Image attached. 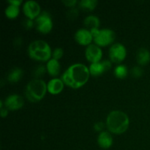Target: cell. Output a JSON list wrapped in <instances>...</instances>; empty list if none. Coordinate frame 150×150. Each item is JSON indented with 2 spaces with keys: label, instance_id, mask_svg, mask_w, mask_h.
<instances>
[{
  "label": "cell",
  "instance_id": "6da1fadb",
  "mask_svg": "<svg viewBox=\"0 0 150 150\" xmlns=\"http://www.w3.org/2000/svg\"><path fill=\"white\" fill-rule=\"evenodd\" d=\"M89 69L81 63L72 64L62 74V80L73 88H79L89 79Z\"/></svg>",
  "mask_w": 150,
  "mask_h": 150
},
{
  "label": "cell",
  "instance_id": "7a4b0ae2",
  "mask_svg": "<svg viewBox=\"0 0 150 150\" xmlns=\"http://www.w3.org/2000/svg\"><path fill=\"white\" fill-rule=\"evenodd\" d=\"M106 125L108 130L114 133H124L129 126V118L123 111L115 110L109 113L107 117Z\"/></svg>",
  "mask_w": 150,
  "mask_h": 150
},
{
  "label": "cell",
  "instance_id": "3957f363",
  "mask_svg": "<svg viewBox=\"0 0 150 150\" xmlns=\"http://www.w3.org/2000/svg\"><path fill=\"white\" fill-rule=\"evenodd\" d=\"M28 53L32 58L40 61H47L51 56L50 45L42 40L31 42L28 47Z\"/></svg>",
  "mask_w": 150,
  "mask_h": 150
},
{
  "label": "cell",
  "instance_id": "277c9868",
  "mask_svg": "<svg viewBox=\"0 0 150 150\" xmlns=\"http://www.w3.org/2000/svg\"><path fill=\"white\" fill-rule=\"evenodd\" d=\"M47 86L43 80L35 79L27 83L25 94L29 100L36 102L42 99L46 92Z\"/></svg>",
  "mask_w": 150,
  "mask_h": 150
},
{
  "label": "cell",
  "instance_id": "5b68a950",
  "mask_svg": "<svg viewBox=\"0 0 150 150\" xmlns=\"http://www.w3.org/2000/svg\"><path fill=\"white\" fill-rule=\"evenodd\" d=\"M95 42L99 45H106L111 43L115 40L116 35L113 30L110 29H93L90 30Z\"/></svg>",
  "mask_w": 150,
  "mask_h": 150
},
{
  "label": "cell",
  "instance_id": "8992f818",
  "mask_svg": "<svg viewBox=\"0 0 150 150\" xmlns=\"http://www.w3.org/2000/svg\"><path fill=\"white\" fill-rule=\"evenodd\" d=\"M37 29L42 33H48L52 29L53 23L51 16L46 11H43L37 17L35 20Z\"/></svg>",
  "mask_w": 150,
  "mask_h": 150
},
{
  "label": "cell",
  "instance_id": "52a82bcc",
  "mask_svg": "<svg viewBox=\"0 0 150 150\" xmlns=\"http://www.w3.org/2000/svg\"><path fill=\"white\" fill-rule=\"evenodd\" d=\"M126 48L122 44L117 43L111 45L109 49V57L110 59L112 60L114 62L119 63L125 59L126 57Z\"/></svg>",
  "mask_w": 150,
  "mask_h": 150
},
{
  "label": "cell",
  "instance_id": "ba28073f",
  "mask_svg": "<svg viewBox=\"0 0 150 150\" xmlns=\"http://www.w3.org/2000/svg\"><path fill=\"white\" fill-rule=\"evenodd\" d=\"M23 12L27 18L33 19L38 17L40 13V7L37 1L33 0H29L24 3L23 7Z\"/></svg>",
  "mask_w": 150,
  "mask_h": 150
},
{
  "label": "cell",
  "instance_id": "9c48e42d",
  "mask_svg": "<svg viewBox=\"0 0 150 150\" xmlns=\"http://www.w3.org/2000/svg\"><path fill=\"white\" fill-rule=\"evenodd\" d=\"M86 57L89 61L93 62H98L102 58V50L98 45L95 44H90L86 48L85 51Z\"/></svg>",
  "mask_w": 150,
  "mask_h": 150
},
{
  "label": "cell",
  "instance_id": "30bf717a",
  "mask_svg": "<svg viewBox=\"0 0 150 150\" xmlns=\"http://www.w3.org/2000/svg\"><path fill=\"white\" fill-rule=\"evenodd\" d=\"M24 101L21 96L16 94H13L7 97L4 101V105L9 110L19 109L23 105Z\"/></svg>",
  "mask_w": 150,
  "mask_h": 150
},
{
  "label": "cell",
  "instance_id": "8fae6325",
  "mask_svg": "<svg viewBox=\"0 0 150 150\" xmlns=\"http://www.w3.org/2000/svg\"><path fill=\"white\" fill-rule=\"evenodd\" d=\"M75 39L81 45H87L92 42L93 37L90 31L86 29H79L75 34Z\"/></svg>",
  "mask_w": 150,
  "mask_h": 150
},
{
  "label": "cell",
  "instance_id": "7c38bea8",
  "mask_svg": "<svg viewBox=\"0 0 150 150\" xmlns=\"http://www.w3.org/2000/svg\"><path fill=\"white\" fill-rule=\"evenodd\" d=\"M98 143L100 147L108 149L113 144L112 136L107 131L101 132L98 137Z\"/></svg>",
  "mask_w": 150,
  "mask_h": 150
},
{
  "label": "cell",
  "instance_id": "4fadbf2b",
  "mask_svg": "<svg viewBox=\"0 0 150 150\" xmlns=\"http://www.w3.org/2000/svg\"><path fill=\"white\" fill-rule=\"evenodd\" d=\"M64 86V82L62 79H53L48 83L47 89L48 92L51 94H58L62 90Z\"/></svg>",
  "mask_w": 150,
  "mask_h": 150
},
{
  "label": "cell",
  "instance_id": "5bb4252c",
  "mask_svg": "<svg viewBox=\"0 0 150 150\" xmlns=\"http://www.w3.org/2000/svg\"><path fill=\"white\" fill-rule=\"evenodd\" d=\"M136 60L141 65H145L150 61V52L145 48H141L136 52Z\"/></svg>",
  "mask_w": 150,
  "mask_h": 150
},
{
  "label": "cell",
  "instance_id": "9a60e30c",
  "mask_svg": "<svg viewBox=\"0 0 150 150\" xmlns=\"http://www.w3.org/2000/svg\"><path fill=\"white\" fill-rule=\"evenodd\" d=\"M47 70L48 73L51 75V76H57L59 73L60 70V64L58 60L55 59H51L48 60V63H47Z\"/></svg>",
  "mask_w": 150,
  "mask_h": 150
},
{
  "label": "cell",
  "instance_id": "2e32d148",
  "mask_svg": "<svg viewBox=\"0 0 150 150\" xmlns=\"http://www.w3.org/2000/svg\"><path fill=\"white\" fill-rule=\"evenodd\" d=\"M84 24L87 28L92 30L93 29H98L100 25V20L98 16L90 15L85 18Z\"/></svg>",
  "mask_w": 150,
  "mask_h": 150
},
{
  "label": "cell",
  "instance_id": "e0dca14e",
  "mask_svg": "<svg viewBox=\"0 0 150 150\" xmlns=\"http://www.w3.org/2000/svg\"><path fill=\"white\" fill-rule=\"evenodd\" d=\"M22 75H23V70L19 67H15L9 72L7 75V80L12 83H16L20 80L21 78L22 77Z\"/></svg>",
  "mask_w": 150,
  "mask_h": 150
},
{
  "label": "cell",
  "instance_id": "ac0fdd59",
  "mask_svg": "<svg viewBox=\"0 0 150 150\" xmlns=\"http://www.w3.org/2000/svg\"><path fill=\"white\" fill-rule=\"evenodd\" d=\"M104 71H105V69L103 65L102 62H93L89 66V72L91 73V74L95 76L101 75Z\"/></svg>",
  "mask_w": 150,
  "mask_h": 150
},
{
  "label": "cell",
  "instance_id": "d6986e66",
  "mask_svg": "<svg viewBox=\"0 0 150 150\" xmlns=\"http://www.w3.org/2000/svg\"><path fill=\"white\" fill-rule=\"evenodd\" d=\"M98 4L97 0H81L79 2V7L83 10H92Z\"/></svg>",
  "mask_w": 150,
  "mask_h": 150
},
{
  "label": "cell",
  "instance_id": "ffe728a7",
  "mask_svg": "<svg viewBox=\"0 0 150 150\" xmlns=\"http://www.w3.org/2000/svg\"><path fill=\"white\" fill-rule=\"evenodd\" d=\"M19 13V8L18 6L14 5V4H10V5H8L7 7L5 10V14L6 16L8 18H16V16L18 15Z\"/></svg>",
  "mask_w": 150,
  "mask_h": 150
},
{
  "label": "cell",
  "instance_id": "44dd1931",
  "mask_svg": "<svg viewBox=\"0 0 150 150\" xmlns=\"http://www.w3.org/2000/svg\"><path fill=\"white\" fill-rule=\"evenodd\" d=\"M114 74L117 77L120 78V79H122L125 78L127 74V69L123 64H120L118 65L114 70Z\"/></svg>",
  "mask_w": 150,
  "mask_h": 150
},
{
  "label": "cell",
  "instance_id": "7402d4cb",
  "mask_svg": "<svg viewBox=\"0 0 150 150\" xmlns=\"http://www.w3.org/2000/svg\"><path fill=\"white\" fill-rule=\"evenodd\" d=\"M78 16H79V10L77 8H75V7L70 8L66 13V16L70 20H74L78 17Z\"/></svg>",
  "mask_w": 150,
  "mask_h": 150
},
{
  "label": "cell",
  "instance_id": "603a6c76",
  "mask_svg": "<svg viewBox=\"0 0 150 150\" xmlns=\"http://www.w3.org/2000/svg\"><path fill=\"white\" fill-rule=\"evenodd\" d=\"M45 73V67L43 65H39L35 67L33 71V75L37 78H39L42 76Z\"/></svg>",
  "mask_w": 150,
  "mask_h": 150
},
{
  "label": "cell",
  "instance_id": "cb8c5ba5",
  "mask_svg": "<svg viewBox=\"0 0 150 150\" xmlns=\"http://www.w3.org/2000/svg\"><path fill=\"white\" fill-rule=\"evenodd\" d=\"M131 75L135 78H139L143 75V69L139 66L133 67L131 69Z\"/></svg>",
  "mask_w": 150,
  "mask_h": 150
},
{
  "label": "cell",
  "instance_id": "d4e9b609",
  "mask_svg": "<svg viewBox=\"0 0 150 150\" xmlns=\"http://www.w3.org/2000/svg\"><path fill=\"white\" fill-rule=\"evenodd\" d=\"M63 56V50L61 48H57L53 52V57L55 59L58 60Z\"/></svg>",
  "mask_w": 150,
  "mask_h": 150
},
{
  "label": "cell",
  "instance_id": "484cf974",
  "mask_svg": "<svg viewBox=\"0 0 150 150\" xmlns=\"http://www.w3.org/2000/svg\"><path fill=\"white\" fill-rule=\"evenodd\" d=\"M23 25L26 29H29L34 26V22L32 21V18H26L23 20Z\"/></svg>",
  "mask_w": 150,
  "mask_h": 150
},
{
  "label": "cell",
  "instance_id": "4316f807",
  "mask_svg": "<svg viewBox=\"0 0 150 150\" xmlns=\"http://www.w3.org/2000/svg\"><path fill=\"white\" fill-rule=\"evenodd\" d=\"M0 108H1V116L2 117H6L8 114V109L6 107H3L2 100L0 101Z\"/></svg>",
  "mask_w": 150,
  "mask_h": 150
},
{
  "label": "cell",
  "instance_id": "83f0119b",
  "mask_svg": "<svg viewBox=\"0 0 150 150\" xmlns=\"http://www.w3.org/2000/svg\"><path fill=\"white\" fill-rule=\"evenodd\" d=\"M104 127V124L102 122H96L95 125H94V128L97 130V131H100L103 129Z\"/></svg>",
  "mask_w": 150,
  "mask_h": 150
},
{
  "label": "cell",
  "instance_id": "f1b7e54d",
  "mask_svg": "<svg viewBox=\"0 0 150 150\" xmlns=\"http://www.w3.org/2000/svg\"><path fill=\"white\" fill-rule=\"evenodd\" d=\"M62 2L67 7H73L75 5V4L77 3V1L76 0H64L62 1Z\"/></svg>",
  "mask_w": 150,
  "mask_h": 150
},
{
  "label": "cell",
  "instance_id": "f546056e",
  "mask_svg": "<svg viewBox=\"0 0 150 150\" xmlns=\"http://www.w3.org/2000/svg\"><path fill=\"white\" fill-rule=\"evenodd\" d=\"M102 64L103 65L104 69H105V71L106 70H108L111 67V64L108 60H104V61L102 62Z\"/></svg>",
  "mask_w": 150,
  "mask_h": 150
},
{
  "label": "cell",
  "instance_id": "4dcf8cb0",
  "mask_svg": "<svg viewBox=\"0 0 150 150\" xmlns=\"http://www.w3.org/2000/svg\"><path fill=\"white\" fill-rule=\"evenodd\" d=\"M13 43H14V45L16 47H20L21 45L22 44V39L20 37H17V38L14 40Z\"/></svg>",
  "mask_w": 150,
  "mask_h": 150
},
{
  "label": "cell",
  "instance_id": "1f68e13d",
  "mask_svg": "<svg viewBox=\"0 0 150 150\" xmlns=\"http://www.w3.org/2000/svg\"><path fill=\"white\" fill-rule=\"evenodd\" d=\"M9 3L11 4H14V5L19 6V4L22 2L21 0H9Z\"/></svg>",
  "mask_w": 150,
  "mask_h": 150
}]
</instances>
